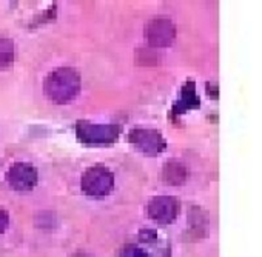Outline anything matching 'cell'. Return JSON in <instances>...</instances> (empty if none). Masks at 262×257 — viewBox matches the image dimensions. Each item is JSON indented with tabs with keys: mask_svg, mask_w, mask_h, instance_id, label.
<instances>
[{
	"mask_svg": "<svg viewBox=\"0 0 262 257\" xmlns=\"http://www.w3.org/2000/svg\"><path fill=\"white\" fill-rule=\"evenodd\" d=\"M43 91L54 103H68L80 91V74L73 68H57L47 76Z\"/></svg>",
	"mask_w": 262,
	"mask_h": 257,
	"instance_id": "1",
	"label": "cell"
},
{
	"mask_svg": "<svg viewBox=\"0 0 262 257\" xmlns=\"http://www.w3.org/2000/svg\"><path fill=\"white\" fill-rule=\"evenodd\" d=\"M80 185L85 194L93 197H103L111 193L114 186V176L108 168L94 165L83 173Z\"/></svg>",
	"mask_w": 262,
	"mask_h": 257,
	"instance_id": "2",
	"label": "cell"
},
{
	"mask_svg": "<svg viewBox=\"0 0 262 257\" xmlns=\"http://www.w3.org/2000/svg\"><path fill=\"white\" fill-rule=\"evenodd\" d=\"M76 134L85 144H113L120 136V126L117 125H96L90 122H79L76 125Z\"/></svg>",
	"mask_w": 262,
	"mask_h": 257,
	"instance_id": "3",
	"label": "cell"
},
{
	"mask_svg": "<svg viewBox=\"0 0 262 257\" xmlns=\"http://www.w3.org/2000/svg\"><path fill=\"white\" fill-rule=\"evenodd\" d=\"M128 141L145 156H159L165 150V139L156 130L148 128H133L128 134Z\"/></svg>",
	"mask_w": 262,
	"mask_h": 257,
	"instance_id": "4",
	"label": "cell"
},
{
	"mask_svg": "<svg viewBox=\"0 0 262 257\" xmlns=\"http://www.w3.org/2000/svg\"><path fill=\"white\" fill-rule=\"evenodd\" d=\"M145 37L151 46H158V48L170 46L176 37V27L170 19L156 17L148 22L145 30Z\"/></svg>",
	"mask_w": 262,
	"mask_h": 257,
	"instance_id": "5",
	"label": "cell"
},
{
	"mask_svg": "<svg viewBox=\"0 0 262 257\" xmlns=\"http://www.w3.org/2000/svg\"><path fill=\"white\" fill-rule=\"evenodd\" d=\"M7 182L16 191H30L37 185L39 174L31 163L17 162L10 167L7 173Z\"/></svg>",
	"mask_w": 262,
	"mask_h": 257,
	"instance_id": "6",
	"label": "cell"
},
{
	"mask_svg": "<svg viewBox=\"0 0 262 257\" xmlns=\"http://www.w3.org/2000/svg\"><path fill=\"white\" fill-rule=\"evenodd\" d=\"M179 213V202L171 196H158L148 203V216L158 223H171Z\"/></svg>",
	"mask_w": 262,
	"mask_h": 257,
	"instance_id": "7",
	"label": "cell"
},
{
	"mask_svg": "<svg viewBox=\"0 0 262 257\" xmlns=\"http://www.w3.org/2000/svg\"><path fill=\"white\" fill-rule=\"evenodd\" d=\"M161 177L168 185H182L188 179V170L187 167L179 160H170L162 168Z\"/></svg>",
	"mask_w": 262,
	"mask_h": 257,
	"instance_id": "8",
	"label": "cell"
},
{
	"mask_svg": "<svg viewBox=\"0 0 262 257\" xmlns=\"http://www.w3.org/2000/svg\"><path fill=\"white\" fill-rule=\"evenodd\" d=\"M17 57V48L13 40L0 37V71L10 68Z\"/></svg>",
	"mask_w": 262,
	"mask_h": 257,
	"instance_id": "9",
	"label": "cell"
},
{
	"mask_svg": "<svg viewBox=\"0 0 262 257\" xmlns=\"http://www.w3.org/2000/svg\"><path fill=\"white\" fill-rule=\"evenodd\" d=\"M179 103H184V109L185 108H191V106H198L199 105V99L196 97V92H194V83H187L185 88H184V92H182V100Z\"/></svg>",
	"mask_w": 262,
	"mask_h": 257,
	"instance_id": "10",
	"label": "cell"
},
{
	"mask_svg": "<svg viewBox=\"0 0 262 257\" xmlns=\"http://www.w3.org/2000/svg\"><path fill=\"white\" fill-rule=\"evenodd\" d=\"M8 222H10V217H8V213L0 206V234H2L7 226H8Z\"/></svg>",
	"mask_w": 262,
	"mask_h": 257,
	"instance_id": "11",
	"label": "cell"
},
{
	"mask_svg": "<svg viewBox=\"0 0 262 257\" xmlns=\"http://www.w3.org/2000/svg\"><path fill=\"white\" fill-rule=\"evenodd\" d=\"M133 257H147V255H145L144 252H141V251H138V252H136V254H135Z\"/></svg>",
	"mask_w": 262,
	"mask_h": 257,
	"instance_id": "12",
	"label": "cell"
}]
</instances>
